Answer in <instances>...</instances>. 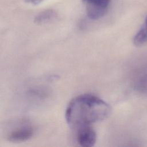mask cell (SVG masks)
<instances>
[{
  "label": "cell",
  "mask_w": 147,
  "mask_h": 147,
  "mask_svg": "<svg viewBox=\"0 0 147 147\" xmlns=\"http://www.w3.org/2000/svg\"><path fill=\"white\" fill-rule=\"evenodd\" d=\"M76 131L77 142L83 147H91L95 145L96 141V134L91 126L79 128Z\"/></svg>",
  "instance_id": "obj_4"
},
{
  "label": "cell",
  "mask_w": 147,
  "mask_h": 147,
  "mask_svg": "<svg viewBox=\"0 0 147 147\" xmlns=\"http://www.w3.org/2000/svg\"><path fill=\"white\" fill-rule=\"evenodd\" d=\"M33 134V126L29 123L23 121L7 133L6 138L10 142H21L31 138Z\"/></svg>",
  "instance_id": "obj_3"
},
{
  "label": "cell",
  "mask_w": 147,
  "mask_h": 147,
  "mask_svg": "<svg viewBox=\"0 0 147 147\" xmlns=\"http://www.w3.org/2000/svg\"><path fill=\"white\" fill-rule=\"evenodd\" d=\"M133 42L136 46H141L147 42V16L144 24L134 36Z\"/></svg>",
  "instance_id": "obj_6"
},
{
  "label": "cell",
  "mask_w": 147,
  "mask_h": 147,
  "mask_svg": "<svg viewBox=\"0 0 147 147\" xmlns=\"http://www.w3.org/2000/svg\"><path fill=\"white\" fill-rule=\"evenodd\" d=\"M110 105L102 99L90 94L79 95L73 99L65 111L69 126L75 130L106 118L110 114Z\"/></svg>",
  "instance_id": "obj_1"
},
{
  "label": "cell",
  "mask_w": 147,
  "mask_h": 147,
  "mask_svg": "<svg viewBox=\"0 0 147 147\" xmlns=\"http://www.w3.org/2000/svg\"><path fill=\"white\" fill-rule=\"evenodd\" d=\"M111 0H82L87 17L92 20L103 17L107 11Z\"/></svg>",
  "instance_id": "obj_2"
},
{
  "label": "cell",
  "mask_w": 147,
  "mask_h": 147,
  "mask_svg": "<svg viewBox=\"0 0 147 147\" xmlns=\"http://www.w3.org/2000/svg\"><path fill=\"white\" fill-rule=\"evenodd\" d=\"M138 90L142 92H147V75L142 76L137 84Z\"/></svg>",
  "instance_id": "obj_7"
},
{
  "label": "cell",
  "mask_w": 147,
  "mask_h": 147,
  "mask_svg": "<svg viewBox=\"0 0 147 147\" xmlns=\"http://www.w3.org/2000/svg\"><path fill=\"white\" fill-rule=\"evenodd\" d=\"M56 17V13L52 9L45 10L40 12L34 18V22L38 25H42L51 22Z\"/></svg>",
  "instance_id": "obj_5"
},
{
  "label": "cell",
  "mask_w": 147,
  "mask_h": 147,
  "mask_svg": "<svg viewBox=\"0 0 147 147\" xmlns=\"http://www.w3.org/2000/svg\"><path fill=\"white\" fill-rule=\"evenodd\" d=\"M25 2L30 3V4H33V5H37L38 3H40V2H41L43 0H25Z\"/></svg>",
  "instance_id": "obj_8"
}]
</instances>
